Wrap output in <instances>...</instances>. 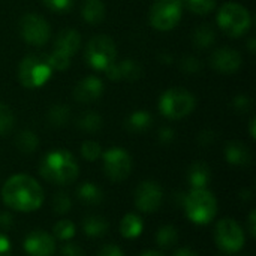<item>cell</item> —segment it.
Wrapping results in <instances>:
<instances>
[{"mask_svg": "<svg viewBox=\"0 0 256 256\" xmlns=\"http://www.w3.org/2000/svg\"><path fill=\"white\" fill-rule=\"evenodd\" d=\"M78 124L82 130L86 132H98L100 128H102V117L96 112H84L80 120H78Z\"/></svg>", "mask_w": 256, "mask_h": 256, "instance_id": "obj_28", "label": "cell"}, {"mask_svg": "<svg viewBox=\"0 0 256 256\" xmlns=\"http://www.w3.org/2000/svg\"><path fill=\"white\" fill-rule=\"evenodd\" d=\"M42 2L48 9H51L54 12H58V14L68 12L75 3V0H42Z\"/></svg>", "mask_w": 256, "mask_h": 256, "instance_id": "obj_35", "label": "cell"}, {"mask_svg": "<svg viewBox=\"0 0 256 256\" xmlns=\"http://www.w3.org/2000/svg\"><path fill=\"white\" fill-rule=\"evenodd\" d=\"M24 250L28 256H52L56 252L54 237L45 231H33L24 240Z\"/></svg>", "mask_w": 256, "mask_h": 256, "instance_id": "obj_13", "label": "cell"}, {"mask_svg": "<svg viewBox=\"0 0 256 256\" xmlns=\"http://www.w3.org/2000/svg\"><path fill=\"white\" fill-rule=\"evenodd\" d=\"M164 200V190L159 183L153 180L142 182L135 190V206L142 213H154Z\"/></svg>", "mask_w": 256, "mask_h": 256, "instance_id": "obj_12", "label": "cell"}, {"mask_svg": "<svg viewBox=\"0 0 256 256\" xmlns=\"http://www.w3.org/2000/svg\"><path fill=\"white\" fill-rule=\"evenodd\" d=\"M183 204L188 218L196 225L210 224L218 213V201L207 189H192Z\"/></svg>", "mask_w": 256, "mask_h": 256, "instance_id": "obj_3", "label": "cell"}, {"mask_svg": "<svg viewBox=\"0 0 256 256\" xmlns=\"http://www.w3.org/2000/svg\"><path fill=\"white\" fill-rule=\"evenodd\" d=\"M177 240H178V231L171 225H165L156 232V243L162 249L172 248L177 243Z\"/></svg>", "mask_w": 256, "mask_h": 256, "instance_id": "obj_25", "label": "cell"}, {"mask_svg": "<svg viewBox=\"0 0 256 256\" xmlns=\"http://www.w3.org/2000/svg\"><path fill=\"white\" fill-rule=\"evenodd\" d=\"M82 18L90 24H99L105 16V4L100 0H86L81 8Z\"/></svg>", "mask_w": 256, "mask_h": 256, "instance_id": "obj_24", "label": "cell"}, {"mask_svg": "<svg viewBox=\"0 0 256 256\" xmlns=\"http://www.w3.org/2000/svg\"><path fill=\"white\" fill-rule=\"evenodd\" d=\"M252 18L249 10L238 3H225L218 12L219 27L231 38H238L244 34L250 27Z\"/></svg>", "mask_w": 256, "mask_h": 256, "instance_id": "obj_6", "label": "cell"}, {"mask_svg": "<svg viewBox=\"0 0 256 256\" xmlns=\"http://www.w3.org/2000/svg\"><path fill=\"white\" fill-rule=\"evenodd\" d=\"M142 230H144L142 219L135 213L126 214L120 222V232H122V236L124 238H129V240L136 238V237L141 236Z\"/></svg>", "mask_w": 256, "mask_h": 256, "instance_id": "obj_20", "label": "cell"}, {"mask_svg": "<svg viewBox=\"0 0 256 256\" xmlns=\"http://www.w3.org/2000/svg\"><path fill=\"white\" fill-rule=\"evenodd\" d=\"M106 76L110 80L118 81V80H126V81H135L141 76V66L135 63L134 60H123L122 63H112L105 69Z\"/></svg>", "mask_w": 256, "mask_h": 256, "instance_id": "obj_16", "label": "cell"}, {"mask_svg": "<svg viewBox=\"0 0 256 256\" xmlns=\"http://www.w3.org/2000/svg\"><path fill=\"white\" fill-rule=\"evenodd\" d=\"M98 256H124V254H123V250L118 246H116V244H106V246H104L100 249V252H99Z\"/></svg>", "mask_w": 256, "mask_h": 256, "instance_id": "obj_37", "label": "cell"}, {"mask_svg": "<svg viewBox=\"0 0 256 256\" xmlns=\"http://www.w3.org/2000/svg\"><path fill=\"white\" fill-rule=\"evenodd\" d=\"M182 66H183V69L186 70V72H189V74H194V72H196V70H200V62L196 60V58H194V57H188V58H184L183 60V63H182Z\"/></svg>", "mask_w": 256, "mask_h": 256, "instance_id": "obj_38", "label": "cell"}, {"mask_svg": "<svg viewBox=\"0 0 256 256\" xmlns=\"http://www.w3.org/2000/svg\"><path fill=\"white\" fill-rule=\"evenodd\" d=\"M80 44H81L80 33L76 30L68 28V30L60 32V34L57 36V39H56V50L54 51H57L60 54H64V56H68L70 58L78 51Z\"/></svg>", "mask_w": 256, "mask_h": 256, "instance_id": "obj_18", "label": "cell"}, {"mask_svg": "<svg viewBox=\"0 0 256 256\" xmlns=\"http://www.w3.org/2000/svg\"><path fill=\"white\" fill-rule=\"evenodd\" d=\"M195 96L180 87H174L166 90L159 100V110L160 112L171 120H180L186 116H189L195 108Z\"/></svg>", "mask_w": 256, "mask_h": 256, "instance_id": "obj_5", "label": "cell"}, {"mask_svg": "<svg viewBox=\"0 0 256 256\" xmlns=\"http://www.w3.org/2000/svg\"><path fill=\"white\" fill-rule=\"evenodd\" d=\"M39 172L50 183L70 184L76 180L80 168L72 153L63 148H57L42 158L39 164Z\"/></svg>", "mask_w": 256, "mask_h": 256, "instance_id": "obj_2", "label": "cell"}, {"mask_svg": "<svg viewBox=\"0 0 256 256\" xmlns=\"http://www.w3.org/2000/svg\"><path fill=\"white\" fill-rule=\"evenodd\" d=\"M184 4L194 14L206 15L216 8V0H184Z\"/></svg>", "mask_w": 256, "mask_h": 256, "instance_id": "obj_31", "label": "cell"}, {"mask_svg": "<svg viewBox=\"0 0 256 256\" xmlns=\"http://www.w3.org/2000/svg\"><path fill=\"white\" fill-rule=\"evenodd\" d=\"M116 44L106 34H98L92 38L86 46V60L93 69L105 70L116 62Z\"/></svg>", "mask_w": 256, "mask_h": 256, "instance_id": "obj_7", "label": "cell"}, {"mask_svg": "<svg viewBox=\"0 0 256 256\" xmlns=\"http://www.w3.org/2000/svg\"><path fill=\"white\" fill-rule=\"evenodd\" d=\"M20 34L30 45H44L48 42L51 30L45 18L36 14H26L20 20Z\"/></svg>", "mask_w": 256, "mask_h": 256, "instance_id": "obj_11", "label": "cell"}, {"mask_svg": "<svg viewBox=\"0 0 256 256\" xmlns=\"http://www.w3.org/2000/svg\"><path fill=\"white\" fill-rule=\"evenodd\" d=\"M70 207H72V201H70V198H69L68 194L58 192V194L54 195V198H52V208H54V212L57 214L68 213L70 210Z\"/></svg>", "mask_w": 256, "mask_h": 256, "instance_id": "obj_33", "label": "cell"}, {"mask_svg": "<svg viewBox=\"0 0 256 256\" xmlns=\"http://www.w3.org/2000/svg\"><path fill=\"white\" fill-rule=\"evenodd\" d=\"M141 256H164L160 252H158V250H147V252H144Z\"/></svg>", "mask_w": 256, "mask_h": 256, "instance_id": "obj_46", "label": "cell"}, {"mask_svg": "<svg viewBox=\"0 0 256 256\" xmlns=\"http://www.w3.org/2000/svg\"><path fill=\"white\" fill-rule=\"evenodd\" d=\"M12 226H14V218L10 216V213H8V212L0 213V228L8 231Z\"/></svg>", "mask_w": 256, "mask_h": 256, "instance_id": "obj_40", "label": "cell"}, {"mask_svg": "<svg viewBox=\"0 0 256 256\" xmlns=\"http://www.w3.org/2000/svg\"><path fill=\"white\" fill-rule=\"evenodd\" d=\"M214 240L220 250L225 254H237L244 246V232L234 219H222L214 230Z\"/></svg>", "mask_w": 256, "mask_h": 256, "instance_id": "obj_8", "label": "cell"}, {"mask_svg": "<svg viewBox=\"0 0 256 256\" xmlns=\"http://www.w3.org/2000/svg\"><path fill=\"white\" fill-rule=\"evenodd\" d=\"M10 250L12 248H10L9 238L0 232V256H10Z\"/></svg>", "mask_w": 256, "mask_h": 256, "instance_id": "obj_41", "label": "cell"}, {"mask_svg": "<svg viewBox=\"0 0 256 256\" xmlns=\"http://www.w3.org/2000/svg\"><path fill=\"white\" fill-rule=\"evenodd\" d=\"M69 117H70V111H69V106H66V105H54V106H51V110L48 112V120L54 126L66 124Z\"/></svg>", "mask_w": 256, "mask_h": 256, "instance_id": "obj_29", "label": "cell"}, {"mask_svg": "<svg viewBox=\"0 0 256 256\" xmlns=\"http://www.w3.org/2000/svg\"><path fill=\"white\" fill-rule=\"evenodd\" d=\"M234 106H236V110H238V111H248V110L250 108V100H249L248 96L240 94V96H237V98L234 99Z\"/></svg>", "mask_w": 256, "mask_h": 256, "instance_id": "obj_39", "label": "cell"}, {"mask_svg": "<svg viewBox=\"0 0 256 256\" xmlns=\"http://www.w3.org/2000/svg\"><path fill=\"white\" fill-rule=\"evenodd\" d=\"M60 255L62 256H84V250L74 243H66L60 248Z\"/></svg>", "mask_w": 256, "mask_h": 256, "instance_id": "obj_36", "label": "cell"}, {"mask_svg": "<svg viewBox=\"0 0 256 256\" xmlns=\"http://www.w3.org/2000/svg\"><path fill=\"white\" fill-rule=\"evenodd\" d=\"M132 170V159L129 153L120 147H112L104 154V171L112 182H122L128 178Z\"/></svg>", "mask_w": 256, "mask_h": 256, "instance_id": "obj_10", "label": "cell"}, {"mask_svg": "<svg viewBox=\"0 0 256 256\" xmlns=\"http://www.w3.org/2000/svg\"><path fill=\"white\" fill-rule=\"evenodd\" d=\"M152 124H153V117L147 111H135V112H132L126 118V123H124L126 129L129 132H135V134H141V132L150 129Z\"/></svg>", "mask_w": 256, "mask_h": 256, "instance_id": "obj_21", "label": "cell"}, {"mask_svg": "<svg viewBox=\"0 0 256 256\" xmlns=\"http://www.w3.org/2000/svg\"><path fill=\"white\" fill-rule=\"evenodd\" d=\"M102 93H104V82L98 76H93V75L81 80L74 88L75 99L82 104L98 100L102 96Z\"/></svg>", "mask_w": 256, "mask_h": 256, "instance_id": "obj_15", "label": "cell"}, {"mask_svg": "<svg viewBox=\"0 0 256 256\" xmlns=\"http://www.w3.org/2000/svg\"><path fill=\"white\" fill-rule=\"evenodd\" d=\"M14 126V114L10 108L4 104H0V135L10 132Z\"/></svg>", "mask_w": 256, "mask_h": 256, "instance_id": "obj_34", "label": "cell"}, {"mask_svg": "<svg viewBox=\"0 0 256 256\" xmlns=\"http://www.w3.org/2000/svg\"><path fill=\"white\" fill-rule=\"evenodd\" d=\"M78 200L87 206H98L104 201V192L102 189L94 183H84L76 190Z\"/></svg>", "mask_w": 256, "mask_h": 256, "instance_id": "obj_23", "label": "cell"}, {"mask_svg": "<svg viewBox=\"0 0 256 256\" xmlns=\"http://www.w3.org/2000/svg\"><path fill=\"white\" fill-rule=\"evenodd\" d=\"M174 256H198L196 252H194L192 249H189V248H182V249H178Z\"/></svg>", "mask_w": 256, "mask_h": 256, "instance_id": "obj_45", "label": "cell"}, {"mask_svg": "<svg viewBox=\"0 0 256 256\" xmlns=\"http://www.w3.org/2000/svg\"><path fill=\"white\" fill-rule=\"evenodd\" d=\"M2 200L9 208L28 213L38 210L42 206L44 190L33 177L16 174L8 178L2 188Z\"/></svg>", "mask_w": 256, "mask_h": 256, "instance_id": "obj_1", "label": "cell"}, {"mask_svg": "<svg viewBox=\"0 0 256 256\" xmlns=\"http://www.w3.org/2000/svg\"><path fill=\"white\" fill-rule=\"evenodd\" d=\"M182 0H158L150 10V22L158 30H171L178 24L182 18Z\"/></svg>", "mask_w": 256, "mask_h": 256, "instance_id": "obj_9", "label": "cell"}, {"mask_svg": "<svg viewBox=\"0 0 256 256\" xmlns=\"http://www.w3.org/2000/svg\"><path fill=\"white\" fill-rule=\"evenodd\" d=\"M250 135H252V138H255V120L250 122Z\"/></svg>", "mask_w": 256, "mask_h": 256, "instance_id": "obj_47", "label": "cell"}, {"mask_svg": "<svg viewBox=\"0 0 256 256\" xmlns=\"http://www.w3.org/2000/svg\"><path fill=\"white\" fill-rule=\"evenodd\" d=\"M52 236L57 238V240H62V242H68L74 236H75V225L64 219V220H58L54 228H52Z\"/></svg>", "mask_w": 256, "mask_h": 256, "instance_id": "obj_30", "label": "cell"}, {"mask_svg": "<svg viewBox=\"0 0 256 256\" xmlns=\"http://www.w3.org/2000/svg\"><path fill=\"white\" fill-rule=\"evenodd\" d=\"M256 212L255 210H252L250 212V214H249V219H248V230H249V234L252 236V237H255L256 236Z\"/></svg>", "mask_w": 256, "mask_h": 256, "instance_id": "obj_44", "label": "cell"}, {"mask_svg": "<svg viewBox=\"0 0 256 256\" xmlns=\"http://www.w3.org/2000/svg\"><path fill=\"white\" fill-rule=\"evenodd\" d=\"M210 63L213 69L220 74H234L242 66V56L238 51L230 46H224L213 52Z\"/></svg>", "mask_w": 256, "mask_h": 256, "instance_id": "obj_14", "label": "cell"}, {"mask_svg": "<svg viewBox=\"0 0 256 256\" xmlns=\"http://www.w3.org/2000/svg\"><path fill=\"white\" fill-rule=\"evenodd\" d=\"M159 140H160V142H164V144L171 142V141L174 140V130H171L170 128L160 129V130H159Z\"/></svg>", "mask_w": 256, "mask_h": 256, "instance_id": "obj_42", "label": "cell"}, {"mask_svg": "<svg viewBox=\"0 0 256 256\" xmlns=\"http://www.w3.org/2000/svg\"><path fill=\"white\" fill-rule=\"evenodd\" d=\"M108 220L102 216H88L82 220L84 234L92 238L104 237L108 231Z\"/></svg>", "mask_w": 256, "mask_h": 256, "instance_id": "obj_22", "label": "cell"}, {"mask_svg": "<svg viewBox=\"0 0 256 256\" xmlns=\"http://www.w3.org/2000/svg\"><path fill=\"white\" fill-rule=\"evenodd\" d=\"M225 156L234 166H248L252 162V153L242 141H230L225 147Z\"/></svg>", "mask_w": 256, "mask_h": 256, "instance_id": "obj_17", "label": "cell"}, {"mask_svg": "<svg viewBox=\"0 0 256 256\" xmlns=\"http://www.w3.org/2000/svg\"><path fill=\"white\" fill-rule=\"evenodd\" d=\"M52 75V66L46 56L30 54L24 57L18 68V80L27 88L42 87Z\"/></svg>", "mask_w": 256, "mask_h": 256, "instance_id": "obj_4", "label": "cell"}, {"mask_svg": "<svg viewBox=\"0 0 256 256\" xmlns=\"http://www.w3.org/2000/svg\"><path fill=\"white\" fill-rule=\"evenodd\" d=\"M81 154L86 160H90V162H94L100 158L102 154V148L98 142L94 141H86L82 142L81 146Z\"/></svg>", "mask_w": 256, "mask_h": 256, "instance_id": "obj_32", "label": "cell"}, {"mask_svg": "<svg viewBox=\"0 0 256 256\" xmlns=\"http://www.w3.org/2000/svg\"><path fill=\"white\" fill-rule=\"evenodd\" d=\"M213 140H214V135H213V132H212V130H204V132H201V135H200V138H198V141H200L202 146H208V144H212V142H213Z\"/></svg>", "mask_w": 256, "mask_h": 256, "instance_id": "obj_43", "label": "cell"}, {"mask_svg": "<svg viewBox=\"0 0 256 256\" xmlns=\"http://www.w3.org/2000/svg\"><path fill=\"white\" fill-rule=\"evenodd\" d=\"M214 38H216V33L210 26H200L194 33V44L200 46L201 50H204L214 44Z\"/></svg>", "mask_w": 256, "mask_h": 256, "instance_id": "obj_27", "label": "cell"}, {"mask_svg": "<svg viewBox=\"0 0 256 256\" xmlns=\"http://www.w3.org/2000/svg\"><path fill=\"white\" fill-rule=\"evenodd\" d=\"M212 180L210 166L204 162H194L188 170V182L192 189H206Z\"/></svg>", "mask_w": 256, "mask_h": 256, "instance_id": "obj_19", "label": "cell"}, {"mask_svg": "<svg viewBox=\"0 0 256 256\" xmlns=\"http://www.w3.org/2000/svg\"><path fill=\"white\" fill-rule=\"evenodd\" d=\"M38 144H39L38 136L30 130H22L15 138V146L22 153H33L38 148Z\"/></svg>", "mask_w": 256, "mask_h": 256, "instance_id": "obj_26", "label": "cell"}]
</instances>
